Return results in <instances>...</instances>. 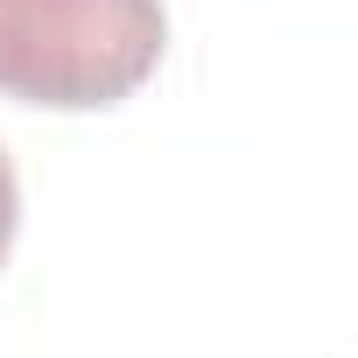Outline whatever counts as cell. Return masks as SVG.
<instances>
[{
	"instance_id": "cell-2",
	"label": "cell",
	"mask_w": 358,
	"mask_h": 358,
	"mask_svg": "<svg viewBox=\"0 0 358 358\" xmlns=\"http://www.w3.org/2000/svg\"><path fill=\"white\" fill-rule=\"evenodd\" d=\"M15 225H22V190H15L8 155H0V260H8V246H15Z\"/></svg>"
},
{
	"instance_id": "cell-1",
	"label": "cell",
	"mask_w": 358,
	"mask_h": 358,
	"mask_svg": "<svg viewBox=\"0 0 358 358\" xmlns=\"http://www.w3.org/2000/svg\"><path fill=\"white\" fill-rule=\"evenodd\" d=\"M162 50V0H0V99L22 106H120L155 78Z\"/></svg>"
}]
</instances>
